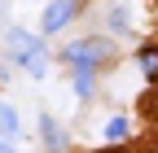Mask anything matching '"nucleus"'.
Returning <instances> with one entry per match:
<instances>
[{
    "instance_id": "nucleus-9",
    "label": "nucleus",
    "mask_w": 158,
    "mask_h": 153,
    "mask_svg": "<svg viewBox=\"0 0 158 153\" xmlns=\"http://www.w3.org/2000/svg\"><path fill=\"white\" fill-rule=\"evenodd\" d=\"M110 26H114V31H132V26H127V9H110Z\"/></svg>"
},
{
    "instance_id": "nucleus-7",
    "label": "nucleus",
    "mask_w": 158,
    "mask_h": 153,
    "mask_svg": "<svg viewBox=\"0 0 158 153\" xmlns=\"http://www.w3.org/2000/svg\"><path fill=\"white\" fill-rule=\"evenodd\" d=\"M75 92L79 96H92V70H75Z\"/></svg>"
},
{
    "instance_id": "nucleus-3",
    "label": "nucleus",
    "mask_w": 158,
    "mask_h": 153,
    "mask_svg": "<svg viewBox=\"0 0 158 153\" xmlns=\"http://www.w3.org/2000/svg\"><path fill=\"white\" fill-rule=\"evenodd\" d=\"M70 18H75V0H53V5L44 9V35H57Z\"/></svg>"
},
{
    "instance_id": "nucleus-5",
    "label": "nucleus",
    "mask_w": 158,
    "mask_h": 153,
    "mask_svg": "<svg viewBox=\"0 0 158 153\" xmlns=\"http://www.w3.org/2000/svg\"><path fill=\"white\" fill-rule=\"evenodd\" d=\"M9 136H18V114H13V105L0 101V140H9Z\"/></svg>"
},
{
    "instance_id": "nucleus-4",
    "label": "nucleus",
    "mask_w": 158,
    "mask_h": 153,
    "mask_svg": "<svg viewBox=\"0 0 158 153\" xmlns=\"http://www.w3.org/2000/svg\"><path fill=\"white\" fill-rule=\"evenodd\" d=\"M40 131H44V144H48V153H66V131L57 127V118H40Z\"/></svg>"
},
{
    "instance_id": "nucleus-2",
    "label": "nucleus",
    "mask_w": 158,
    "mask_h": 153,
    "mask_svg": "<svg viewBox=\"0 0 158 153\" xmlns=\"http://www.w3.org/2000/svg\"><path fill=\"white\" fill-rule=\"evenodd\" d=\"M110 53H114V48H110L106 40H79V44L66 48V66H70V70H97Z\"/></svg>"
},
{
    "instance_id": "nucleus-6",
    "label": "nucleus",
    "mask_w": 158,
    "mask_h": 153,
    "mask_svg": "<svg viewBox=\"0 0 158 153\" xmlns=\"http://www.w3.org/2000/svg\"><path fill=\"white\" fill-rule=\"evenodd\" d=\"M141 70H145V79H158V48L141 53Z\"/></svg>"
},
{
    "instance_id": "nucleus-1",
    "label": "nucleus",
    "mask_w": 158,
    "mask_h": 153,
    "mask_svg": "<svg viewBox=\"0 0 158 153\" xmlns=\"http://www.w3.org/2000/svg\"><path fill=\"white\" fill-rule=\"evenodd\" d=\"M9 53H13V61L22 70L35 74V79L48 70L44 66V40H35V35H27V31H9Z\"/></svg>"
},
{
    "instance_id": "nucleus-8",
    "label": "nucleus",
    "mask_w": 158,
    "mask_h": 153,
    "mask_svg": "<svg viewBox=\"0 0 158 153\" xmlns=\"http://www.w3.org/2000/svg\"><path fill=\"white\" fill-rule=\"evenodd\" d=\"M106 140H114V144H118V140H127V123H123V118H114V123L106 127Z\"/></svg>"
},
{
    "instance_id": "nucleus-10",
    "label": "nucleus",
    "mask_w": 158,
    "mask_h": 153,
    "mask_svg": "<svg viewBox=\"0 0 158 153\" xmlns=\"http://www.w3.org/2000/svg\"><path fill=\"white\" fill-rule=\"evenodd\" d=\"M0 153H13V144H9V140H0Z\"/></svg>"
}]
</instances>
